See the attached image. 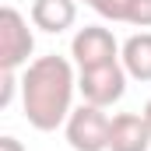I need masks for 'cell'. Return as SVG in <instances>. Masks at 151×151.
<instances>
[{
	"label": "cell",
	"mask_w": 151,
	"mask_h": 151,
	"mask_svg": "<svg viewBox=\"0 0 151 151\" xmlns=\"http://www.w3.org/2000/svg\"><path fill=\"white\" fill-rule=\"evenodd\" d=\"M0 151H25V144H21L18 137H11V134H4V137H0Z\"/></svg>",
	"instance_id": "cell-12"
},
{
	"label": "cell",
	"mask_w": 151,
	"mask_h": 151,
	"mask_svg": "<svg viewBox=\"0 0 151 151\" xmlns=\"http://www.w3.org/2000/svg\"><path fill=\"white\" fill-rule=\"evenodd\" d=\"M151 148V123L144 113H119L109 127V151H148Z\"/></svg>",
	"instance_id": "cell-6"
},
{
	"label": "cell",
	"mask_w": 151,
	"mask_h": 151,
	"mask_svg": "<svg viewBox=\"0 0 151 151\" xmlns=\"http://www.w3.org/2000/svg\"><path fill=\"white\" fill-rule=\"evenodd\" d=\"M130 25H137V28H151V0H134L130 4V18H127Z\"/></svg>",
	"instance_id": "cell-10"
},
{
	"label": "cell",
	"mask_w": 151,
	"mask_h": 151,
	"mask_svg": "<svg viewBox=\"0 0 151 151\" xmlns=\"http://www.w3.org/2000/svg\"><path fill=\"white\" fill-rule=\"evenodd\" d=\"M32 49H35V35H32L28 21L21 18V11L4 7L0 11V70L25 67Z\"/></svg>",
	"instance_id": "cell-3"
},
{
	"label": "cell",
	"mask_w": 151,
	"mask_h": 151,
	"mask_svg": "<svg viewBox=\"0 0 151 151\" xmlns=\"http://www.w3.org/2000/svg\"><path fill=\"white\" fill-rule=\"evenodd\" d=\"M130 4L134 0H95V14H102V18H109V21H127L130 18Z\"/></svg>",
	"instance_id": "cell-9"
},
{
	"label": "cell",
	"mask_w": 151,
	"mask_h": 151,
	"mask_svg": "<svg viewBox=\"0 0 151 151\" xmlns=\"http://www.w3.org/2000/svg\"><path fill=\"white\" fill-rule=\"evenodd\" d=\"M81 4H88V7H95V0H81Z\"/></svg>",
	"instance_id": "cell-14"
},
{
	"label": "cell",
	"mask_w": 151,
	"mask_h": 151,
	"mask_svg": "<svg viewBox=\"0 0 151 151\" xmlns=\"http://www.w3.org/2000/svg\"><path fill=\"white\" fill-rule=\"evenodd\" d=\"M74 88H77V77L74 67L67 56H39L25 67L21 74V106H25V119L49 134L56 130L60 123H67V116L74 113L70 109V99H74Z\"/></svg>",
	"instance_id": "cell-1"
},
{
	"label": "cell",
	"mask_w": 151,
	"mask_h": 151,
	"mask_svg": "<svg viewBox=\"0 0 151 151\" xmlns=\"http://www.w3.org/2000/svg\"><path fill=\"white\" fill-rule=\"evenodd\" d=\"M119 42L109 28L102 25H84L74 39H70V56H74L77 70H91V67H106V63H119Z\"/></svg>",
	"instance_id": "cell-4"
},
{
	"label": "cell",
	"mask_w": 151,
	"mask_h": 151,
	"mask_svg": "<svg viewBox=\"0 0 151 151\" xmlns=\"http://www.w3.org/2000/svg\"><path fill=\"white\" fill-rule=\"evenodd\" d=\"M119 63L134 81H151V32H137L127 39L119 49Z\"/></svg>",
	"instance_id": "cell-8"
},
{
	"label": "cell",
	"mask_w": 151,
	"mask_h": 151,
	"mask_svg": "<svg viewBox=\"0 0 151 151\" xmlns=\"http://www.w3.org/2000/svg\"><path fill=\"white\" fill-rule=\"evenodd\" d=\"M74 18H77V0H32V25L49 35L67 32Z\"/></svg>",
	"instance_id": "cell-7"
},
{
	"label": "cell",
	"mask_w": 151,
	"mask_h": 151,
	"mask_svg": "<svg viewBox=\"0 0 151 151\" xmlns=\"http://www.w3.org/2000/svg\"><path fill=\"white\" fill-rule=\"evenodd\" d=\"M127 67L123 63H106V67H91V70H77V91L84 102L106 109L123 99L127 91Z\"/></svg>",
	"instance_id": "cell-5"
},
{
	"label": "cell",
	"mask_w": 151,
	"mask_h": 151,
	"mask_svg": "<svg viewBox=\"0 0 151 151\" xmlns=\"http://www.w3.org/2000/svg\"><path fill=\"white\" fill-rule=\"evenodd\" d=\"M144 119H148V123H151V102H148V106H144Z\"/></svg>",
	"instance_id": "cell-13"
},
{
	"label": "cell",
	"mask_w": 151,
	"mask_h": 151,
	"mask_svg": "<svg viewBox=\"0 0 151 151\" xmlns=\"http://www.w3.org/2000/svg\"><path fill=\"white\" fill-rule=\"evenodd\" d=\"M21 88V81L14 77V70H4V88H0V109H7L11 106V99H14V91Z\"/></svg>",
	"instance_id": "cell-11"
},
{
	"label": "cell",
	"mask_w": 151,
	"mask_h": 151,
	"mask_svg": "<svg viewBox=\"0 0 151 151\" xmlns=\"http://www.w3.org/2000/svg\"><path fill=\"white\" fill-rule=\"evenodd\" d=\"M67 144L74 151H109V127L113 119L91 102H81L67 116Z\"/></svg>",
	"instance_id": "cell-2"
}]
</instances>
